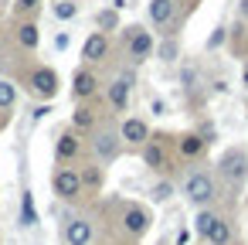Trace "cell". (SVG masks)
I'll list each match as a JSON object with an SVG mask.
<instances>
[{
	"instance_id": "1",
	"label": "cell",
	"mask_w": 248,
	"mask_h": 245,
	"mask_svg": "<svg viewBox=\"0 0 248 245\" xmlns=\"http://www.w3.org/2000/svg\"><path fill=\"white\" fill-rule=\"evenodd\" d=\"M217 174L238 191V187L245 184V177H248V153H245L241 147H231V150L217 160Z\"/></svg>"
},
{
	"instance_id": "2",
	"label": "cell",
	"mask_w": 248,
	"mask_h": 245,
	"mask_svg": "<svg viewBox=\"0 0 248 245\" xmlns=\"http://www.w3.org/2000/svg\"><path fill=\"white\" fill-rule=\"evenodd\" d=\"M184 197H187L190 204H197V208L211 204V201L217 197V184H214V177L204 174V170H194V174L184 180Z\"/></svg>"
},
{
	"instance_id": "3",
	"label": "cell",
	"mask_w": 248,
	"mask_h": 245,
	"mask_svg": "<svg viewBox=\"0 0 248 245\" xmlns=\"http://www.w3.org/2000/svg\"><path fill=\"white\" fill-rule=\"evenodd\" d=\"M51 184H55V194L65 197V201H72V197H78V194L85 191V184H82V170H72V167H62V170L51 177Z\"/></svg>"
},
{
	"instance_id": "4",
	"label": "cell",
	"mask_w": 248,
	"mask_h": 245,
	"mask_svg": "<svg viewBox=\"0 0 248 245\" xmlns=\"http://www.w3.org/2000/svg\"><path fill=\"white\" fill-rule=\"evenodd\" d=\"M92 150H95V157L99 160H116L119 157V150H123V136L116 133V130H99L95 136H92Z\"/></svg>"
},
{
	"instance_id": "5",
	"label": "cell",
	"mask_w": 248,
	"mask_h": 245,
	"mask_svg": "<svg viewBox=\"0 0 248 245\" xmlns=\"http://www.w3.org/2000/svg\"><path fill=\"white\" fill-rule=\"evenodd\" d=\"M31 92L38 99H55L58 96V72L55 68H34L31 72Z\"/></svg>"
},
{
	"instance_id": "6",
	"label": "cell",
	"mask_w": 248,
	"mask_h": 245,
	"mask_svg": "<svg viewBox=\"0 0 248 245\" xmlns=\"http://www.w3.org/2000/svg\"><path fill=\"white\" fill-rule=\"evenodd\" d=\"M153 55V38L143 28H129V58L133 62H146Z\"/></svg>"
},
{
	"instance_id": "7",
	"label": "cell",
	"mask_w": 248,
	"mask_h": 245,
	"mask_svg": "<svg viewBox=\"0 0 248 245\" xmlns=\"http://www.w3.org/2000/svg\"><path fill=\"white\" fill-rule=\"evenodd\" d=\"M123 228H126L129 235H143V231L150 228V214H146L140 204H126V208H123Z\"/></svg>"
},
{
	"instance_id": "8",
	"label": "cell",
	"mask_w": 248,
	"mask_h": 245,
	"mask_svg": "<svg viewBox=\"0 0 248 245\" xmlns=\"http://www.w3.org/2000/svg\"><path fill=\"white\" fill-rule=\"evenodd\" d=\"M65 245H89L92 242V225L85 221V218H72V221H65Z\"/></svg>"
},
{
	"instance_id": "9",
	"label": "cell",
	"mask_w": 248,
	"mask_h": 245,
	"mask_svg": "<svg viewBox=\"0 0 248 245\" xmlns=\"http://www.w3.org/2000/svg\"><path fill=\"white\" fill-rule=\"evenodd\" d=\"M106 55H109V38H106L102 31L89 34L85 45H82V58H85V62H102Z\"/></svg>"
},
{
	"instance_id": "10",
	"label": "cell",
	"mask_w": 248,
	"mask_h": 245,
	"mask_svg": "<svg viewBox=\"0 0 248 245\" xmlns=\"http://www.w3.org/2000/svg\"><path fill=\"white\" fill-rule=\"evenodd\" d=\"M95 89H99V75H95V72H89V68L75 72V79H72L75 99H89V96H95Z\"/></svg>"
},
{
	"instance_id": "11",
	"label": "cell",
	"mask_w": 248,
	"mask_h": 245,
	"mask_svg": "<svg viewBox=\"0 0 248 245\" xmlns=\"http://www.w3.org/2000/svg\"><path fill=\"white\" fill-rule=\"evenodd\" d=\"M119 136H123V143H136V147H143V143L150 140V126H146L143 119H126V123L119 126Z\"/></svg>"
},
{
	"instance_id": "12",
	"label": "cell",
	"mask_w": 248,
	"mask_h": 245,
	"mask_svg": "<svg viewBox=\"0 0 248 245\" xmlns=\"http://www.w3.org/2000/svg\"><path fill=\"white\" fill-rule=\"evenodd\" d=\"M129 89H133V82H126V79L119 75V79H116V82L106 89L109 106H112V109H126V106H129Z\"/></svg>"
},
{
	"instance_id": "13",
	"label": "cell",
	"mask_w": 248,
	"mask_h": 245,
	"mask_svg": "<svg viewBox=\"0 0 248 245\" xmlns=\"http://www.w3.org/2000/svg\"><path fill=\"white\" fill-rule=\"evenodd\" d=\"M173 11H177L173 0H150V21L160 24V28L173 21Z\"/></svg>"
},
{
	"instance_id": "14",
	"label": "cell",
	"mask_w": 248,
	"mask_h": 245,
	"mask_svg": "<svg viewBox=\"0 0 248 245\" xmlns=\"http://www.w3.org/2000/svg\"><path fill=\"white\" fill-rule=\"evenodd\" d=\"M55 157L58 160H75L78 157V136L75 133H62L58 143H55Z\"/></svg>"
},
{
	"instance_id": "15",
	"label": "cell",
	"mask_w": 248,
	"mask_h": 245,
	"mask_svg": "<svg viewBox=\"0 0 248 245\" xmlns=\"http://www.w3.org/2000/svg\"><path fill=\"white\" fill-rule=\"evenodd\" d=\"M143 160H146V167H153V170L167 167V150H163V143L146 140V143H143Z\"/></svg>"
},
{
	"instance_id": "16",
	"label": "cell",
	"mask_w": 248,
	"mask_h": 245,
	"mask_svg": "<svg viewBox=\"0 0 248 245\" xmlns=\"http://www.w3.org/2000/svg\"><path fill=\"white\" fill-rule=\"evenodd\" d=\"M177 147H180V153H184L187 160H197V157L204 153V147H207V143L201 140V133H187V136H180V143H177Z\"/></svg>"
},
{
	"instance_id": "17",
	"label": "cell",
	"mask_w": 248,
	"mask_h": 245,
	"mask_svg": "<svg viewBox=\"0 0 248 245\" xmlns=\"http://www.w3.org/2000/svg\"><path fill=\"white\" fill-rule=\"evenodd\" d=\"M21 225L24 228H34L38 225V208H34V194L31 191L21 194Z\"/></svg>"
},
{
	"instance_id": "18",
	"label": "cell",
	"mask_w": 248,
	"mask_h": 245,
	"mask_svg": "<svg viewBox=\"0 0 248 245\" xmlns=\"http://www.w3.org/2000/svg\"><path fill=\"white\" fill-rule=\"evenodd\" d=\"M217 218H221V214H214V211L201 208V211H197V218H194V231H197L201 238H207V235H211V228L217 225Z\"/></svg>"
},
{
	"instance_id": "19",
	"label": "cell",
	"mask_w": 248,
	"mask_h": 245,
	"mask_svg": "<svg viewBox=\"0 0 248 245\" xmlns=\"http://www.w3.org/2000/svg\"><path fill=\"white\" fill-rule=\"evenodd\" d=\"M207 242H211V245H231V221H228V218H217V225L211 228Z\"/></svg>"
},
{
	"instance_id": "20",
	"label": "cell",
	"mask_w": 248,
	"mask_h": 245,
	"mask_svg": "<svg viewBox=\"0 0 248 245\" xmlns=\"http://www.w3.org/2000/svg\"><path fill=\"white\" fill-rule=\"evenodd\" d=\"M72 126H75L78 133H89V130L95 126V113H92V109H85V106H82V109H75V113H72Z\"/></svg>"
},
{
	"instance_id": "21",
	"label": "cell",
	"mask_w": 248,
	"mask_h": 245,
	"mask_svg": "<svg viewBox=\"0 0 248 245\" xmlns=\"http://www.w3.org/2000/svg\"><path fill=\"white\" fill-rule=\"evenodd\" d=\"M17 41H21V48H28V51H34L38 48V24H21V31H17Z\"/></svg>"
},
{
	"instance_id": "22",
	"label": "cell",
	"mask_w": 248,
	"mask_h": 245,
	"mask_svg": "<svg viewBox=\"0 0 248 245\" xmlns=\"http://www.w3.org/2000/svg\"><path fill=\"white\" fill-rule=\"evenodd\" d=\"M51 14L58 21H72V17H78V4H75V0H58V4L51 7Z\"/></svg>"
},
{
	"instance_id": "23",
	"label": "cell",
	"mask_w": 248,
	"mask_h": 245,
	"mask_svg": "<svg viewBox=\"0 0 248 245\" xmlns=\"http://www.w3.org/2000/svg\"><path fill=\"white\" fill-rule=\"evenodd\" d=\"M14 99H17V89H14L7 79H0V109H11Z\"/></svg>"
},
{
	"instance_id": "24",
	"label": "cell",
	"mask_w": 248,
	"mask_h": 245,
	"mask_svg": "<svg viewBox=\"0 0 248 245\" xmlns=\"http://www.w3.org/2000/svg\"><path fill=\"white\" fill-rule=\"evenodd\" d=\"M99 28H102V31H116V28H119V11H116V7L102 11V14H99Z\"/></svg>"
},
{
	"instance_id": "25",
	"label": "cell",
	"mask_w": 248,
	"mask_h": 245,
	"mask_svg": "<svg viewBox=\"0 0 248 245\" xmlns=\"http://www.w3.org/2000/svg\"><path fill=\"white\" fill-rule=\"evenodd\" d=\"M160 62H177V41L173 38H167V41H160Z\"/></svg>"
},
{
	"instance_id": "26",
	"label": "cell",
	"mask_w": 248,
	"mask_h": 245,
	"mask_svg": "<svg viewBox=\"0 0 248 245\" xmlns=\"http://www.w3.org/2000/svg\"><path fill=\"white\" fill-rule=\"evenodd\" d=\"M82 184L85 187H102V170L99 167H85L82 170Z\"/></svg>"
},
{
	"instance_id": "27",
	"label": "cell",
	"mask_w": 248,
	"mask_h": 245,
	"mask_svg": "<svg viewBox=\"0 0 248 245\" xmlns=\"http://www.w3.org/2000/svg\"><path fill=\"white\" fill-rule=\"evenodd\" d=\"M170 197H173V184L170 180H160L153 187V201H170Z\"/></svg>"
},
{
	"instance_id": "28",
	"label": "cell",
	"mask_w": 248,
	"mask_h": 245,
	"mask_svg": "<svg viewBox=\"0 0 248 245\" xmlns=\"http://www.w3.org/2000/svg\"><path fill=\"white\" fill-rule=\"evenodd\" d=\"M190 238H194V231L180 228V231H177V238H173V245H190Z\"/></svg>"
},
{
	"instance_id": "29",
	"label": "cell",
	"mask_w": 248,
	"mask_h": 245,
	"mask_svg": "<svg viewBox=\"0 0 248 245\" xmlns=\"http://www.w3.org/2000/svg\"><path fill=\"white\" fill-rule=\"evenodd\" d=\"M221 41H224V31H221V28H217V31H214V34H211V38H207V48H217V45H221Z\"/></svg>"
},
{
	"instance_id": "30",
	"label": "cell",
	"mask_w": 248,
	"mask_h": 245,
	"mask_svg": "<svg viewBox=\"0 0 248 245\" xmlns=\"http://www.w3.org/2000/svg\"><path fill=\"white\" fill-rule=\"evenodd\" d=\"M153 113H156V116H163V113H167V102H163V99H156V102H153Z\"/></svg>"
},
{
	"instance_id": "31",
	"label": "cell",
	"mask_w": 248,
	"mask_h": 245,
	"mask_svg": "<svg viewBox=\"0 0 248 245\" xmlns=\"http://www.w3.org/2000/svg\"><path fill=\"white\" fill-rule=\"evenodd\" d=\"M17 4H21V7H24V11H34V7H38V4H41V0H17Z\"/></svg>"
},
{
	"instance_id": "32",
	"label": "cell",
	"mask_w": 248,
	"mask_h": 245,
	"mask_svg": "<svg viewBox=\"0 0 248 245\" xmlns=\"http://www.w3.org/2000/svg\"><path fill=\"white\" fill-rule=\"evenodd\" d=\"M55 48H68V34H58L55 38Z\"/></svg>"
},
{
	"instance_id": "33",
	"label": "cell",
	"mask_w": 248,
	"mask_h": 245,
	"mask_svg": "<svg viewBox=\"0 0 248 245\" xmlns=\"http://www.w3.org/2000/svg\"><path fill=\"white\" fill-rule=\"evenodd\" d=\"M112 7H116V11H123V7H129V4H126V0H112Z\"/></svg>"
},
{
	"instance_id": "34",
	"label": "cell",
	"mask_w": 248,
	"mask_h": 245,
	"mask_svg": "<svg viewBox=\"0 0 248 245\" xmlns=\"http://www.w3.org/2000/svg\"><path fill=\"white\" fill-rule=\"evenodd\" d=\"M241 85H245V89H248V68H245V75H241Z\"/></svg>"
}]
</instances>
